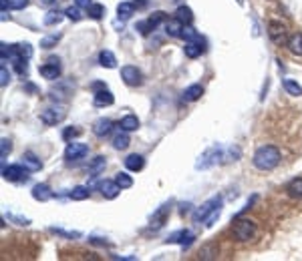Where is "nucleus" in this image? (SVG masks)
<instances>
[{
	"instance_id": "obj_1",
	"label": "nucleus",
	"mask_w": 302,
	"mask_h": 261,
	"mask_svg": "<svg viewBox=\"0 0 302 261\" xmlns=\"http://www.w3.org/2000/svg\"><path fill=\"white\" fill-rule=\"evenodd\" d=\"M280 159H282V153H280L278 147H274V145H262L258 151L254 153L252 163H254V167L258 171H272V169L278 167Z\"/></svg>"
},
{
	"instance_id": "obj_2",
	"label": "nucleus",
	"mask_w": 302,
	"mask_h": 261,
	"mask_svg": "<svg viewBox=\"0 0 302 261\" xmlns=\"http://www.w3.org/2000/svg\"><path fill=\"white\" fill-rule=\"evenodd\" d=\"M222 161H228V151L216 143V145H212V147H208L202 155H200V159L196 161V169L200 171H204V169H212V167H216L217 163H222Z\"/></svg>"
},
{
	"instance_id": "obj_3",
	"label": "nucleus",
	"mask_w": 302,
	"mask_h": 261,
	"mask_svg": "<svg viewBox=\"0 0 302 261\" xmlns=\"http://www.w3.org/2000/svg\"><path fill=\"white\" fill-rule=\"evenodd\" d=\"M232 231H234V237H236L238 241H252V239L256 237V233H258V227H256V223H254L252 219L236 217L234 219Z\"/></svg>"
},
{
	"instance_id": "obj_4",
	"label": "nucleus",
	"mask_w": 302,
	"mask_h": 261,
	"mask_svg": "<svg viewBox=\"0 0 302 261\" xmlns=\"http://www.w3.org/2000/svg\"><path fill=\"white\" fill-rule=\"evenodd\" d=\"M217 209H222V197H212V199H208L206 203H202V205L194 211L191 219H194V223H204V221L210 217L214 211H217Z\"/></svg>"
},
{
	"instance_id": "obj_5",
	"label": "nucleus",
	"mask_w": 302,
	"mask_h": 261,
	"mask_svg": "<svg viewBox=\"0 0 302 261\" xmlns=\"http://www.w3.org/2000/svg\"><path fill=\"white\" fill-rule=\"evenodd\" d=\"M39 119L43 121L46 127H54V125H61L67 119V111L63 107H48V109L41 111Z\"/></svg>"
},
{
	"instance_id": "obj_6",
	"label": "nucleus",
	"mask_w": 302,
	"mask_h": 261,
	"mask_svg": "<svg viewBox=\"0 0 302 261\" xmlns=\"http://www.w3.org/2000/svg\"><path fill=\"white\" fill-rule=\"evenodd\" d=\"M29 169L18 163V165H8V167H2V177L10 183H22V181H29Z\"/></svg>"
},
{
	"instance_id": "obj_7",
	"label": "nucleus",
	"mask_w": 302,
	"mask_h": 261,
	"mask_svg": "<svg viewBox=\"0 0 302 261\" xmlns=\"http://www.w3.org/2000/svg\"><path fill=\"white\" fill-rule=\"evenodd\" d=\"M170 213H172V201L163 203L161 207H157V209L153 211V215L149 217V229H153V231L161 229V227H163V225L168 223V219H170Z\"/></svg>"
},
{
	"instance_id": "obj_8",
	"label": "nucleus",
	"mask_w": 302,
	"mask_h": 261,
	"mask_svg": "<svg viewBox=\"0 0 302 261\" xmlns=\"http://www.w3.org/2000/svg\"><path fill=\"white\" fill-rule=\"evenodd\" d=\"M268 37L274 44H286L288 43V28L286 24L278 22V20H270L268 22Z\"/></svg>"
},
{
	"instance_id": "obj_9",
	"label": "nucleus",
	"mask_w": 302,
	"mask_h": 261,
	"mask_svg": "<svg viewBox=\"0 0 302 261\" xmlns=\"http://www.w3.org/2000/svg\"><path fill=\"white\" fill-rule=\"evenodd\" d=\"M89 155V147L85 143H77V141H71L65 149V161L67 163H73V161H81Z\"/></svg>"
},
{
	"instance_id": "obj_10",
	"label": "nucleus",
	"mask_w": 302,
	"mask_h": 261,
	"mask_svg": "<svg viewBox=\"0 0 302 261\" xmlns=\"http://www.w3.org/2000/svg\"><path fill=\"white\" fill-rule=\"evenodd\" d=\"M39 73H41V77L46 79V81H57L61 77V73H63L61 71V60L57 56H50L43 67H39Z\"/></svg>"
},
{
	"instance_id": "obj_11",
	"label": "nucleus",
	"mask_w": 302,
	"mask_h": 261,
	"mask_svg": "<svg viewBox=\"0 0 302 261\" xmlns=\"http://www.w3.org/2000/svg\"><path fill=\"white\" fill-rule=\"evenodd\" d=\"M194 241H196V235H194L189 229H179V231H173V233H170V237L166 239V243H177L181 249H187Z\"/></svg>"
},
{
	"instance_id": "obj_12",
	"label": "nucleus",
	"mask_w": 302,
	"mask_h": 261,
	"mask_svg": "<svg viewBox=\"0 0 302 261\" xmlns=\"http://www.w3.org/2000/svg\"><path fill=\"white\" fill-rule=\"evenodd\" d=\"M121 79H123V83H125L127 87H139V85L143 83L141 71H139L137 67H133V64L121 67Z\"/></svg>"
},
{
	"instance_id": "obj_13",
	"label": "nucleus",
	"mask_w": 302,
	"mask_h": 261,
	"mask_svg": "<svg viewBox=\"0 0 302 261\" xmlns=\"http://www.w3.org/2000/svg\"><path fill=\"white\" fill-rule=\"evenodd\" d=\"M183 52H185L187 58H200L206 52V41L202 37H198L194 41H187L185 46H183Z\"/></svg>"
},
{
	"instance_id": "obj_14",
	"label": "nucleus",
	"mask_w": 302,
	"mask_h": 261,
	"mask_svg": "<svg viewBox=\"0 0 302 261\" xmlns=\"http://www.w3.org/2000/svg\"><path fill=\"white\" fill-rule=\"evenodd\" d=\"M115 103V96L109 88H101V90H95V96H93V105L95 107H111Z\"/></svg>"
},
{
	"instance_id": "obj_15",
	"label": "nucleus",
	"mask_w": 302,
	"mask_h": 261,
	"mask_svg": "<svg viewBox=\"0 0 302 261\" xmlns=\"http://www.w3.org/2000/svg\"><path fill=\"white\" fill-rule=\"evenodd\" d=\"M31 195H33V199H35V201H39V203H46V201H50V199L54 197V193L50 191V187H48V185H44V183L35 185V187H33V191H31Z\"/></svg>"
},
{
	"instance_id": "obj_16",
	"label": "nucleus",
	"mask_w": 302,
	"mask_h": 261,
	"mask_svg": "<svg viewBox=\"0 0 302 261\" xmlns=\"http://www.w3.org/2000/svg\"><path fill=\"white\" fill-rule=\"evenodd\" d=\"M99 189H101V195L105 197V199H115L123 189L117 185V181L113 179V181H103L101 185H99Z\"/></svg>"
},
{
	"instance_id": "obj_17",
	"label": "nucleus",
	"mask_w": 302,
	"mask_h": 261,
	"mask_svg": "<svg viewBox=\"0 0 302 261\" xmlns=\"http://www.w3.org/2000/svg\"><path fill=\"white\" fill-rule=\"evenodd\" d=\"M20 163H22V165H24V167H26L31 173H37V171H41V169H43V161H41V159H39L35 153H31V151L22 155Z\"/></svg>"
},
{
	"instance_id": "obj_18",
	"label": "nucleus",
	"mask_w": 302,
	"mask_h": 261,
	"mask_svg": "<svg viewBox=\"0 0 302 261\" xmlns=\"http://www.w3.org/2000/svg\"><path fill=\"white\" fill-rule=\"evenodd\" d=\"M113 130V121L111 119H97L95 125H93V135L95 137H107L109 133Z\"/></svg>"
},
{
	"instance_id": "obj_19",
	"label": "nucleus",
	"mask_w": 302,
	"mask_h": 261,
	"mask_svg": "<svg viewBox=\"0 0 302 261\" xmlns=\"http://www.w3.org/2000/svg\"><path fill=\"white\" fill-rule=\"evenodd\" d=\"M123 163H125V169H127V171H133V173H137V171H141V169L145 167V159H143V155H137V153L127 155Z\"/></svg>"
},
{
	"instance_id": "obj_20",
	"label": "nucleus",
	"mask_w": 302,
	"mask_h": 261,
	"mask_svg": "<svg viewBox=\"0 0 302 261\" xmlns=\"http://www.w3.org/2000/svg\"><path fill=\"white\" fill-rule=\"evenodd\" d=\"M183 26H185V24H181V22L173 16L172 20H166V35L172 37V39H181V30H183Z\"/></svg>"
},
{
	"instance_id": "obj_21",
	"label": "nucleus",
	"mask_w": 302,
	"mask_h": 261,
	"mask_svg": "<svg viewBox=\"0 0 302 261\" xmlns=\"http://www.w3.org/2000/svg\"><path fill=\"white\" fill-rule=\"evenodd\" d=\"M202 94H204V87H202V85H189V87L183 90L181 99H183L185 103H194V101L202 99Z\"/></svg>"
},
{
	"instance_id": "obj_22",
	"label": "nucleus",
	"mask_w": 302,
	"mask_h": 261,
	"mask_svg": "<svg viewBox=\"0 0 302 261\" xmlns=\"http://www.w3.org/2000/svg\"><path fill=\"white\" fill-rule=\"evenodd\" d=\"M286 46L294 56H302V32H294L292 37H288Z\"/></svg>"
},
{
	"instance_id": "obj_23",
	"label": "nucleus",
	"mask_w": 302,
	"mask_h": 261,
	"mask_svg": "<svg viewBox=\"0 0 302 261\" xmlns=\"http://www.w3.org/2000/svg\"><path fill=\"white\" fill-rule=\"evenodd\" d=\"M135 14V4L133 2H119L117 4V18L119 20H129Z\"/></svg>"
},
{
	"instance_id": "obj_24",
	"label": "nucleus",
	"mask_w": 302,
	"mask_h": 261,
	"mask_svg": "<svg viewBox=\"0 0 302 261\" xmlns=\"http://www.w3.org/2000/svg\"><path fill=\"white\" fill-rule=\"evenodd\" d=\"M175 18H177L181 24L189 26V24L194 22V12H191V8H189V6H179V8L175 10Z\"/></svg>"
},
{
	"instance_id": "obj_25",
	"label": "nucleus",
	"mask_w": 302,
	"mask_h": 261,
	"mask_svg": "<svg viewBox=\"0 0 302 261\" xmlns=\"http://www.w3.org/2000/svg\"><path fill=\"white\" fill-rule=\"evenodd\" d=\"M99 64L103 69H115L117 67V58H115V54L111 50H101L99 52Z\"/></svg>"
},
{
	"instance_id": "obj_26",
	"label": "nucleus",
	"mask_w": 302,
	"mask_h": 261,
	"mask_svg": "<svg viewBox=\"0 0 302 261\" xmlns=\"http://www.w3.org/2000/svg\"><path fill=\"white\" fill-rule=\"evenodd\" d=\"M105 167H107V159H105L103 155H97V157L89 163V173L93 175V177H97L99 173L105 171Z\"/></svg>"
},
{
	"instance_id": "obj_27",
	"label": "nucleus",
	"mask_w": 302,
	"mask_h": 261,
	"mask_svg": "<svg viewBox=\"0 0 302 261\" xmlns=\"http://www.w3.org/2000/svg\"><path fill=\"white\" fill-rule=\"evenodd\" d=\"M286 193H288L292 199H302V177L292 179V181L286 185Z\"/></svg>"
},
{
	"instance_id": "obj_28",
	"label": "nucleus",
	"mask_w": 302,
	"mask_h": 261,
	"mask_svg": "<svg viewBox=\"0 0 302 261\" xmlns=\"http://www.w3.org/2000/svg\"><path fill=\"white\" fill-rule=\"evenodd\" d=\"M69 197L73 199V201H85L91 197V187H85V185H77V187H73V191L69 193Z\"/></svg>"
},
{
	"instance_id": "obj_29",
	"label": "nucleus",
	"mask_w": 302,
	"mask_h": 261,
	"mask_svg": "<svg viewBox=\"0 0 302 261\" xmlns=\"http://www.w3.org/2000/svg\"><path fill=\"white\" fill-rule=\"evenodd\" d=\"M129 145H131V139H129V135H127V130H121L119 135L113 137V149H117V151H125Z\"/></svg>"
},
{
	"instance_id": "obj_30",
	"label": "nucleus",
	"mask_w": 302,
	"mask_h": 261,
	"mask_svg": "<svg viewBox=\"0 0 302 261\" xmlns=\"http://www.w3.org/2000/svg\"><path fill=\"white\" fill-rule=\"evenodd\" d=\"M65 16H67L65 12H59V10H48V12L43 16V24L44 26H54V24H59Z\"/></svg>"
},
{
	"instance_id": "obj_31",
	"label": "nucleus",
	"mask_w": 302,
	"mask_h": 261,
	"mask_svg": "<svg viewBox=\"0 0 302 261\" xmlns=\"http://www.w3.org/2000/svg\"><path fill=\"white\" fill-rule=\"evenodd\" d=\"M119 127H121V130L133 133V130L139 129V119H137L135 115H125V117L119 121Z\"/></svg>"
},
{
	"instance_id": "obj_32",
	"label": "nucleus",
	"mask_w": 302,
	"mask_h": 261,
	"mask_svg": "<svg viewBox=\"0 0 302 261\" xmlns=\"http://www.w3.org/2000/svg\"><path fill=\"white\" fill-rule=\"evenodd\" d=\"M282 87H284V90H286L288 94H292V96H300L302 94V87L296 81H292V79H284V81H282Z\"/></svg>"
},
{
	"instance_id": "obj_33",
	"label": "nucleus",
	"mask_w": 302,
	"mask_h": 261,
	"mask_svg": "<svg viewBox=\"0 0 302 261\" xmlns=\"http://www.w3.org/2000/svg\"><path fill=\"white\" fill-rule=\"evenodd\" d=\"M87 14H89V18H93V20H101V18H103V14H105V6H103V4L93 2V4L87 8Z\"/></svg>"
},
{
	"instance_id": "obj_34",
	"label": "nucleus",
	"mask_w": 302,
	"mask_h": 261,
	"mask_svg": "<svg viewBox=\"0 0 302 261\" xmlns=\"http://www.w3.org/2000/svg\"><path fill=\"white\" fill-rule=\"evenodd\" d=\"M163 20H168V14L166 12H161V10H157V12H153L149 18H147V22H149V26H151V30H155Z\"/></svg>"
},
{
	"instance_id": "obj_35",
	"label": "nucleus",
	"mask_w": 302,
	"mask_h": 261,
	"mask_svg": "<svg viewBox=\"0 0 302 261\" xmlns=\"http://www.w3.org/2000/svg\"><path fill=\"white\" fill-rule=\"evenodd\" d=\"M216 257H217V247L214 243L204 245V247L200 249V259H216Z\"/></svg>"
},
{
	"instance_id": "obj_36",
	"label": "nucleus",
	"mask_w": 302,
	"mask_h": 261,
	"mask_svg": "<svg viewBox=\"0 0 302 261\" xmlns=\"http://www.w3.org/2000/svg\"><path fill=\"white\" fill-rule=\"evenodd\" d=\"M115 181H117V185H119L121 189H131V187H133V179H131V175L125 173V171L115 175Z\"/></svg>"
},
{
	"instance_id": "obj_37",
	"label": "nucleus",
	"mask_w": 302,
	"mask_h": 261,
	"mask_svg": "<svg viewBox=\"0 0 302 261\" xmlns=\"http://www.w3.org/2000/svg\"><path fill=\"white\" fill-rule=\"evenodd\" d=\"M16 52H18V58L29 60V58L33 56V46L29 43H20V44H16ZM14 60H16V58H14Z\"/></svg>"
},
{
	"instance_id": "obj_38",
	"label": "nucleus",
	"mask_w": 302,
	"mask_h": 261,
	"mask_svg": "<svg viewBox=\"0 0 302 261\" xmlns=\"http://www.w3.org/2000/svg\"><path fill=\"white\" fill-rule=\"evenodd\" d=\"M65 14H67V18L69 20H73V22H79L81 18H83V12H81V6H69L67 10H65Z\"/></svg>"
},
{
	"instance_id": "obj_39",
	"label": "nucleus",
	"mask_w": 302,
	"mask_h": 261,
	"mask_svg": "<svg viewBox=\"0 0 302 261\" xmlns=\"http://www.w3.org/2000/svg\"><path fill=\"white\" fill-rule=\"evenodd\" d=\"M10 153H12V141L6 139V137H2V141H0V157L6 159Z\"/></svg>"
},
{
	"instance_id": "obj_40",
	"label": "nucleus",
	"mask_w": 302,
	"mask_h": 261,
	"mask_svg": "<svg viewBox=\"0 0 302 261\" xmlns=\"http://www.w3.org/2000/svg\"><path fill=\"white\" fill-rule=\"evenodd\" d=\"M50 231H52V233H57V235H61V237H67V239L81 237V233H79V231H65V229H61V227H50Z\"/></svg>"
},
{
	"instance_id": "obj_41",
	"label": "nucleus",
	"mask_w": 302,
	"mask_h": 261,
	"mask_svg": "<svg viewBox=\"0 0 302 261\" xmlns=\"http://www.w3.org/2000/svg\"><path fill=\"white\" fill-rule=\"evenodd\" d=\"M61 41V35H52V37H44L41 39V48H52L57 46V43Z\"/></svg>"
},
{
	"instance_id": "obj_42",
	"label": "nucleus",
	"mask_w": 302,
	"mask_h": 261,
	"mask_svg": "<svg viewBox=\"0 0 302 261\" xmlns=\"http://www.w3.org/2000/svg\"><path fill=\"white\" fill-rule=\"evenodd\" d=\"M81 135V129L79 127H69V129H65L63 130V139L67 141V143H71L75 137H79Z\"/></svg>"
},
{
	"instance_id": "obj_43",
	"label": "nucleus",
	"mask_w": 302,
	"mask_h": 261,
	"mask_svg": "<svg viewBox=\"0 0 302 261\" xmlns=\"http://www.w3.org/2000/svg\"><path fill=\"white\" fill-rule=\"evenodd\" d=\"M198 37H200V35L191 28V24H189V26H183V30H181V39H183L185 43H187V41H194V39H198Z\"/></svg>"
},
{
	"instance_id": "obj_44",
	"label": "nucleus",
	"mask_w": 302,
	"mask_h": 261,
	"mask_svg": "<svg viewBox=\"0 0 302 261\" xmlns=\"http://www.w3.org/2000/svg\"><path fill=\"white\" fill-rule=\"evenodd\" d=\"M6 4L10 10H22L29 6V0H6Z\"/></svg>"
},
{
	"instance_id": "obj_45",
	"label": "nucleus",
	"mask_w": 302,
	"mask_h": 261,
	"mask_svg": "<svg viewBox=\"0 0 302 261\" xmlns=\"http://www.w3.org/2000/svg\"><path fill=\"white\" fill-rule=\"evenodd\" d=\"M4 217L8 219V221H14L16 225H22V227H26V225H31V219L20 217V215H12V213H6Z\"/></svg>"
},
{
	"instance_id": "obj_46",
	"label": "nucleus",
	"mask_w": 302,
	"mask_h": 261,
	"mask_svg": "<svg viewBox=\"0 0 302 261\" xmlns=\"http://www.w3.org/2000/svg\"><path fill=\"white\" fill-rule=\"evenodd\" d=\"M135 30H137L139 35H143V37H145V35H149V32H151V26H149L147 18H145V20H141V22H137V24H135Z\"/></svg>"
},
{
	"instance_id": "obj_47",
	"label": "nucleus",
	"mask_w": 302,
	"mask_h": 261,
	"mask_svg": "<svg viewBox=\"0 0 302 261\" xmlns=\"http://www.w3.org/2000/svg\"><path fill=\"white\" fill-rule=\"evenodd\" d=\"M8 83H10V73H8L6 64H2V67H0V87L4 88Z\"/></svg>"
},
{
	"instance_id": "obj_48",
	"label": "nucleus",
	"mask_w": 302,
	"mask_h": 261,
	"mask_svg": "<svg viewBox=\"0 0 302 261\" xmlns=\"http://www.w3.org/2000/svg\"><path fill=\"white\" fill-rule=\"evenodd\" d=\"M219 213H222V209H217V211H214V213H212L210 217L204 221V225H206V227H210V225H212V223H214V221H216V219L219 217Z\"/></svg>"
},
{
	"instance_id": "obj_49",
	"label": "nucleus",
	"mask_w": 302,
	"mask_h": 261,
	"mask_svg": "<svg viewBox=\"0 0 302 261\" xmlns=\"http://www.w3.org/2000/svg\"><path fill=\"white\" fill-rule=\"evenodd\" d=\"M75 4L81 6V8H89V6L93 4V0H75Z\"/></svg>"
},
{
	"instance_id": "obj_50",
	"label": "nucleus",
	"mask_w": 302,
	"mask_h": 261,
	"mask_svg": "<svg viewBox=\"0 0 302 261\" xmlns=\"http://www.w3.org/2000/svg\"><path fill=\"white\" fill-rule=\"evenodd\" d=\"M133 4H135V8H143L147 2L145 0H133Z\"/></svg>"
},
{
	"instance_id": "obj_51",
	"label": "nucleus",
	"mask_w": 302,
	"mask_h": 261,
	"mask_svg": "<svg viewBox=\"0 0 302 261\" xmlns=\"http://www.w3.org/2000/svg\"><path fill=\"white\" fill-rule=\"evenodd\" d=\"M91 87H93V90H101V88H105V83H93Z\"/></svg>"
},
{
	"instance_id": "obj_52",
	"label": "nucleus",
	"mask_w": 302,
	"mask_h": 261,
	"mask_svg": "<svg viewBox=\"0 0 302 261\" xmlns=\"http://www.w3.org/2000/svg\"><path fill=\"white\" fill-rule=\"evenodd\" d=\"M41 2H43V4H57L59 0H41Z\"/></svg>"
},
{
	"instance_id": "obj_53",
	"label": "nucleus",
	"mask_w": 302,
	"mask_h": 261,
	"mask_svg": "<svg viewBox=\"0 0 302 261\" xmlns=\"http://www.w3.org/2000/svg\"><path fill=\"white\" fill-rule=\"evenodd\" d=\"M236 2H238V4H240V6H242V4H244V0H236Z\"/></svg>"
}]
</instances>
